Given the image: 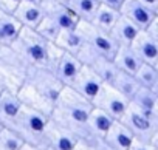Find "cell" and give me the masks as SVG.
Listing matches in <instances>:
<instances>
[{
  "label": "cell",
  "mask_w": 158,
  "mask_h": 150,
  "mask_svg": "<svg viewBox=\"0 0 158 150\" xmlns=\"http://www.w3.org/2000/svg\"><path fill=\"white\" fill-rule=\"evenodd\" d=\"M119 13L132 23H135L139 30H147L156 16L155 11L149 10L147 6L139 3L138 0H124L119 8Z\"/></svg>",
  "instance_id": "5bb4252c"
},
{
  "label": "cell",
  "mask_w": 158,
  "mask_h": 150,
  "mask_svg": "<svg viewBox=\"0 0 158 150\" xmlns=\"http://www.w3.org/2000/svg\"><path fill=\"white\" fill-rule=\"evenodd\" d=\"M152 121H153V124H155V127H156V130H158V104H156V107H155V110H153Z\"/></svg>",
  "instance_id": "74e56055"
},
{
  "label": "cell",
  "mask_w": 158,
  "mask_h": 150,
  "mask_svg": "<svg viewBox=\"0 0 158 150\" xmlns=\"http://www.w3.org/2000/svg\"><path fill=\"white\" fill-rule=\"evenodd\" d=\"M22 150H42V148H37V147H33V145H28V144H25Z\"/></svg>",
  "instance_id": "f35d334b"
},
{
  "label": "cell",
  "mask_w": 158,
  "mask_h": 150,
  "mask_svg": "<svg viewBox=\"0 0 158 150\" xmlns=\"http://www.w3.org/2000/svg\"><path fill=\"white\" fill-rule=\"evenodd\" d=\"M104 141L113 148V150H129L132 142L135 141L133 133L119 121H115L107 135L104 136Z\"/></svg>",
  "instance_id": "ac0fdd59"
},
{
  "label": "cell",
  "mask_w": 158,
  "mask_h": 150,
  "mask_svg": "<svg viewBox=\"0 0 158 150\" xmlns=\"http://www.w3.org/2000/svg\"><path fill=\"white\" fill-rule=\"evenodd\" d=\"M28 67L30 65L27 63V60L10 45L0 48V87L2 90L17 93L27 78Z\"/></svg>",
  "instance_id": "5b68a950"
},
{
  "label": "cell",
  "mask_w": 158,
  "mask_h": 150,
  "mask_svg": "<svg viewBox=\"0 0 158 150\" xmlns=\"http://www.w3.org/2000/svg\"><path fill=\"white\" fill-rule=\"evenodd\" d=\"M23 104L19 99L17 93L5 91L0 96V125L2 127H11L14 121L17 119Z\"/></svg>",
  "instance_id": "2e32d148"
},
{
  "label": "cell",
  "mask_w": 158,
  "mask_h": 150,
  "mask_svg": "<svg viewBox=\"0 0 158 150\" xmlns=\"http://www.w3.org/2000/svg\"><path fill=\"white\" fill-rule=\"evenodd\" d=\"M22 25L16 20L11 13L0 10V45H11L13 40L17 37Z\"/></svg>",
  "instance_id": "7402d4cb"
},
{
  "label": "cell",
  "mask_w": 158,
  "mask_h": 150,
  "mask_svg": "<svg viewBox=\"0 0 158 150\" xmlns=\"http://www.w3.org/2000/svg\"><path fill=\"white\" fill-rule=\"evenodd\" d=\"M2 93H3V90H2V87H0V96H2Z\"/></svg>",
  "instance_id": "7bdbcfd3"
},
{
  "label": "cell",
  "mask_w": 158,
  "mask_h": 150,
  "mask_svg": "<svg viewBox=\"0 0 158 150\" xmlns=\"http://www.w3.org/2000/svg\"><path fill=\"white\" fill-rule=\"evenodd\" d=\"M54 2H62V3H65V2H67V0H54Z\"/></svg>",
  "instance_id": "b9f144b4"
},
{
  "label": "cell",
  "mask_w": 158,
  "mask_h": 150,
  "mask_svg": "<svg viewBox=\"0 0 158 150\" xmlns=\"http://www.w3.org/2000/svg\"><path fill=\"white\" fill-rule=\"evenodd\" d=\"M155 67H156V70H158V60H156V63H155Z\"/></svg>",
  "instance_id": "ee69618b"
},
{
  "label": "cell",
  "mask_w": 158,
  "mask_h": 150,
  "mask_svg": "<svg viewBox=\"0 0 158 150\" xmlns=\"http://www.w3.org/2000/svg\"><path fill=\"white\" fill-rule=\"evenodd\" d=\"M95 139V138H93ZM90 139V141H82V139H77V144L74 147V150H99L95 144V141Z\"/></svg>",
  "instance_id": "1f68e13d"
},
{
  "label": "cell",
  "mask_w": 158,
  "mask_h": 150,
  "mask_svg": "<svg viewBox=\"0 0 158 150\" xmlns=\"http://www.w3.org/2000/svg\"><path fill=\"white\" fill-rule=\"evenodd\" d=\"M25 145L23 139L11 128H0V150H22Z\"/></svg>",
  "instance_id": "f1b7e54d"
},
{
  "label": "cell",
  "mask_w": 158,
  "mask_h": 150,
  "mask_svg": "<svg viewBox=\"0 0 158 150\" xmlns=\"http://www.w3.org/2000/svg\"><path fill=\"white\" fill-rule=\"evenodd\" d=\"M146 31H147V33H149V34L158 42V17H156V16H155V19L152 20V23L149 25V28H147Z\"/></svg>",
  "instance_id": "836d02e7"
},
{
  "label": "cell",
  "mask_w": 158,
  "mask_h": 150,
  "mask_svg": "<svg viewBox=\"0 0 158 150\" xmlns=\"http://www.w3.org/2000/svg\"><path fill=\"white\" fill-rule=\"evenodd\" d=\"M155 14H156V17H158V8H156V11H155Z\"/></svg>",
  "instance_id": "f6af8a7d"
},
{
  "label": "cell",
  "mask_w": 158,
  "mask_h": 150,
  "mask_svg": "<svg viewBox=\"0 0 158 150\" xmlns=\"http://www.w3.org/2000/svg\"><path fill=\"white\" fill-rule=\"evenodd\" d=\"M22 2H28V3H36V5H42L44 0H22Z\"/></svg>",
  "instance_id": "ab89813d"
},
{
  "label": "cell",
  "mask_w": 158,
  "mask_h": 150,
  "mask_svg": "<svg viewBox=\"0 0 158 150\" xmlns=\"http://www.w3.org/2000/svg\"><path fill=\"white\" fill-rule=\"evenodd\" d=\"M150 144L158 150V130H155V133H153V136L150 138Z\"/></svg>",
  "instance_id": "8d00e7d4"
},
{
  "label": "cell",
  "mask_w": 158,
  "mask_h": 150,
  "mask_svg": "<svg viewBox=\"0 0 158 150\" xmlns=\"http://www.w3.org/2000/svg\"><path fill=\"white\" fill-rule=\"evenodd\" d=\"M102 85H104V82L101 81V78L98 74L92 68H89L87 65H82L81 71L77 73V76L74 78V81L68 87L73 88L81 96H84L85 99L93 101L98 96V93L101 91Z\"/></svg>",
  "instance_id": "8fae6325"
},
{
  "label": "cell",
  "mask_w": 158,
  "mask_h": 150,
  "mask_svg": "<svg viewBox=\"0 0 158 150\" xmlns=\"http://www.w3.org/2000/svg\"><path fill=\"white\" fill-rule=\"evenodd\" d=\"M124 0H98L99 5H106V6H110V8H115V10H119Z\"/></svg>",
  "instance_id": "e575fe53"
},
{
  "label": "cell",
  "mask_w": 158,
  "mask_h": 150,
  "mask_svg": "<svg viewBox=\"0 0 158 150\" xmlns=\"http://www.w3.org/2000/svg\"><path fill=\"white\" fill-rule=\"evenodd\" d=\"M133 51L138 54V57L143 60V63H152L155 65L158 60V42L146 31L141 30L133 42L130 43Z\"/></svg>",
  "instance_id": "9a60e30c"
},
{
  "label": "cell",
  "mask_w": 158,
  "mask_h": 150,
  "mask_svg": "<svg viewBox=\"0 0 158 150\" xmlns=\"http://www.w3.org/2000/svg\"><path fill=\"white\" fill-rule=\"evenodd\" d=\"M60 50L70 53V54H77L81 51V48L85 45V40L81 34V31L77 30V26L74 30H68V31H60V34L57 36L56 42H54Z\"/></svg>",
  "instance_id": "603a6c76"
},
{
  "label": "cell",
  "mask_w": 158,
  "mask_h": 150,
  "mask_svg": "<svg viewBox=\"0 0 158 150\" xmlns=\"http://www.w3.org/2000/svg\"><path fill=\"white\" fill-rule=\"evenodd\" d=\"M153 93H155V95H156V98H158V84L153 87Z\"/></svg>",
  "instance_id": "60d3db41"
},
{
  "label": "cell",
  "mask_w": 158,
  "mask_h": 150,
  "mask_svg": "<svg viewBox=\"0 0 158 150\" xmlns=\"http://www.w3.org/2000/svg\"><path fill=\"white\" fill-rule=\"evenodd\" d=\"M77 30L81 31V34L85 40V45H89L93 51L113 59L119 45L115 42V39L110 36V33H106V31L93 26L90 22H84V20H79Z\"/></svg>",
  "instance_id": "ba28073f"
},
{
  "label": "cell",
  "mask_w": 158,
  "mask_h": 150,
  "mask_svg": "<svg viewBox=\"0 0 158 150\" xmlns=\"http://www.w3.org/2000/svg\"><path fill=\"white\" fill-rule=\"evenodd\" d=\"M130 104L133 107H136L138 110H141L143 113H146L147 116L152 118L153 110L158 104V98L153 93V90L146 88V87H139L138 91L133 95V98L130 99Z\"/></svg>",
  "instance_id": "d4e9b609"
},
{
  "label": "cell",
  "mask_w": 158,
  "mask_h": 150,
  "mask_svg": "<svg viewBox=\"0 0 158 150\" xmlns=\"http://www.w3.org/2000/svg\"><path fill=\"white\" fill-rule=\"evenodd\" d=\"M92 108V101L85 99L70 87H64L60 98L50 115V121L68 130L77 139L90 141L93 138L87 128V119Z\"/></svg>",
  "instance_id": "7a4b0ae2"
},
{
  "label": "cell",
  "mask_w": 158,
  "mask_h": 150,
  "mask_svg": "<svg viewBox=\"0 0 158 150\" xmlns=\"http://www.w3.org/2000/svg\"><path fill=\"white\" fill-rule=\"evenodd\" d=\"M64 87L65 85L48 68L30 65L27 78L19 88L17 96L23 105L50 116L60 98Z\"/></svg>",
  "instance_id": "6da1fadb"
},
{
  "label": "cell",
  "mask_w": 158,
  "mask_h": 150,
  "mask_svg": "<svg viewBox=\"0 0 158 150\" xmlns=\"http://www.w3.org/2000/svg\"><path fill=\"white\" fill-rule=\"evenodd\" d=\"M0 48H2V45H0Z\"/></svg>",
  "instance_id": "bcb514c9"
},
{
  "label": "cell",
  "mask_w": 158,
  "mask_h": 150,
  "mask_svg": "<svg viewBox=\"0 0 158 150\" xmlns=\"http://www.w3.org/2000/svg\"><path fill=\"white\" fill-rule=\"evenodd\" d=\"M76 144H77V138L73 133L56 125L51 121L48 122L42 150H74Z\"/></svg>",
  "instance_id": "4fadbf2b"
},
{
  "label": "cell",
  "mask_w": 158,
  "mask_h": 150,
  "mask_svg": "<svg viewBox=\"0 0 158 150\" xmlns=\"http://www.w3.org/2000/svg\"><path fill=\"white\" fill-rule=\"evenodd\" d=\"M121 13L119 10H115V8H110V6H106V5H99L96 13L93 14L90 23L106 33H110V30L113 28V25L116 23V20L119 19Z\"/></svg>",
  "instance_id": "cb8c5ba5"
},
{
  "label": "cell",
  "mask_w": 158,
  "mask_h": 150,
  "mask_svg": "<svg viewBox=\"0 0 158 150\" xmlns=\"http://www.w3.org/2000/svg\"><path fill=\"white\" fill-rule=\"evenodd\" d=\"M36 31L45 39V40H48V42H56V39H57V36L60 34V28L50 19V17H44L42 19V22L36 26Z\"/></svg>",
  "instance_id": "f546056e"
},
{
  "label": "cell",
  "mask_w": 158,
  "mask_h": 150,
  "mask_svg": "<svg viewBox=\"0 0 158 150\" xmlns=\"http://www.w3.org/2000/svg\"><path fill=\"white\" fill-rule=\"evenodd\" d=\"M119 122H123L133 133V136L141 141H150V138L156 130L152 118L143 113L141 110H138L136 107H133L132 104H129V108L121 116Z\"/></svg>",
  "instance_id": "30bf717a"
},
{
  "label": "cell",
  "mask_w": 158,
  "mask_h": 150,
  "mask_svg": "<svg viewBox=\"0 0 158 150\" xmlns=\"http://www.w3.org/2000/svg\"><path fill=\"white\" fill-rule=\"evenodd\" d=\"M13 16L16 17V20L27 28H33L36 30V26L42 22V19L45 17V11L42 8V5H36V3H28V2H20L16 10L13 11Z\"/></svg>",
  "instance_id": "e0dca14e"
},
{
  "label": "cell",
  "mask_w": 158,
  "mask_h": 150,
  "mask_svg": "<svg viewBox=\"0 0 158 150\" xmlns=\"http://www.w3.org/2000/svg\"><path fill=\"white\" fill-rule=\"evenodd\" d=\"M112 87H115V88H116L126 99H129V102H130V99L133 98V95L138 91V88H139L141 85H139V82L136 81L135 74H130V73H126V71H121V70H119V73L116 74V78H115Z\"/></svg>",
  "instance_id": "484cf974"
},
{
  "label": "cell",
  "mask_w": 158,
  "mask_h": 150,
  "mask_svg": "<svg viewBox=\"0 0 158 150\" xmlns=\"http://www.w3.org/2000/svg\"><path fill=\"white\" fill-rule=\"evenodd\" d=\"M0 128H2V125H0Z\"/></svg>",
  "instance_id": "7dc6e473"
},
{
  "label": "cell",
  "mask_w": 158,
  "mask_h": 150,
  "mask_svg": "<svg viewBox=\"0 0 158 150\" xmlns=\"http://www.w3.org/2000/svg\"><path fill=\"white\" fill-rule=\"evenodd\" d=\"M113 62L121 71H126L130 74H135L138 68L143 65V60L138 57V54L133 51L130 45H119L113 56Z\"/></svg>",
  "instance_id": "ffe728a7"
},
{
  "label": "cell",
  "mask_w": 158,
  "mask_h": 150,
  "mask_svg": "<svg viewBox=\"0 0 158 150\" xmlns=\"http://www.w3.org/2000/svg\"><path fill=\"white\" fill-rule=\"evenodd\" d=\"M135 78L141 87L153 90V87L158 84V70L152 63H143L135 73Z\"/></svg>",
  "instance_id": "83f0119b"
},
{
  "label": "cell",
  "mask_w": 158,
  "mask_h": 150,
  "mask_svg": "<svg viewBox=\"0 0 158 150\" xmlns=\"http://www.w3.org/2000/svg\"><path fill=\"white\" fill-rule=\"evenodd\" d=\"M48 40H45L36 30L22 26L17 37L13 40L10 45L17 54H20L28 65L34 67H45L48 62V48H50Z\"/></svg>",
  "instance_id": "277c9868"
},
{
  "label": "cell",
  "mask_w": 158,
  "mask_h": 150,
  "mask_svg": "<svg viewBox=\"0 0 158 150\" xmlns=\"http://www.w3.org/2000/svg\"><path fill=\"white\" fill-rule=\"evenodd\" d=\"M76 57L79 59V62H81L82 65H87L89 68H92L101 78V81L104 84L112 85L115 78H116V74L119 73V68L116 67L113 59L93 51L89 45H84L81 48V51L76 54Z\"/></svg>",
  "instance_id": "52a82bcc"
},
{
  "label": "cell",
  "mask_w": 158,
  "mask_h": 150,
  "mask_svg": "<svg viewBox=\"0 0 158 150\" xmlns=\"http://www.w3.org/2000/svg\"><path fill=\"white\" fill-rule=\"evenodd\" d=\"M93 107L106 111L107 115H110L115 121H119L121 116L126 113V110L129 108V99H126L115 87L104 84L101 91L98 93V96L92 101Z\"/></svg>",
  "instance_id": "9c48e42d"
},
{
  "label": "cell",
  "mask_w": 158,
  "mask_h": 150,
  "mask_svg": "<svg viewBox=\"0 0 158 150\" xmlns=\"http://www.w3.org/2000/svg\"><path fill=\"white\" fill-rule=\"evenodd\" d=\"M22 2V0H0V10H3L6 13H11L16 10V6Z\"/></svg>",
  "instance_id": "d6a6232c"
},
{
  "label": "cell",
  "mask_w": 158,
  "mask_h": 150,
  "mask_svg": "<svg viewBox=\"0 0 158 150\" xmlns=\"http://www.w3.org/2000/svg\"><path fill=\"white\" fill-rule=\"evenodd\" d=\"M65 3L77 16L79 20H84V22H90L99 6L98 0H67Z\"/></svg>",
  "instance_id": "4316f807"
},
{
  "label": "cell",
  "mask_w": 158,
  "mask_h": 150,
  "mask_svg": "<svg viewBox=\"0 0 158 150\" xmlns=\"http://www.w3.org/2000/svg\"><path fill=\"white\" fill-rule=\"evenodd\" d=\"M139 31L141 30L135 23H132L124 16H119V19L116 20V23L110 30V36L115 39V42L118 45H130Z\"/></svg>",
  "instance_id": "44dd1931"
},
{
  "label": "cell",
  "mask_w": 158,
  "mask_h": 150,
  "mask_svg": "<svg viewBox=\"0 0 158 150\" xmlns=\"http://www.w3.org/2000/svg\"><path fill=\"white\" fill-rule=\"evenodd\" d=\"M48 122H50V116L23 105L14 124L8 128L14 130L23 139L25 144L42 148L45 142V133H47Z\"/></svg>",
  "instance_id": "3957f363"
},
{
  "label": "cell",
  "mask_w": 158,
  "mask_h": 150,
  "mask_svg": "<svg viewBox=\"0 0 158 150\" xmlns=\"http://www.w3.org/2000/svg\"><path fill=\"white\" fill-rule=\"evenodd\" d=\"M129 150H156V148L150 144V141H141V139L135 138V141L132 142Z\"/></svg>",
  "instance_id": "4dcf8cb0"
},
{
  "label": "cell",
  "mask_w": 158,
  "mask_h": 150,
  "mask_svg": "<svg viewBox=\"0 0 158 150\" xmlns=\"http://www.w3.org/2000/svg\"><path fill=\"white\" fill-rule=\"evenodd\" d=\"M138 2L143 3L144 6H147L152 11H156V8H158V0H138Z\"/></svg>",
  "instance_id": "d590c367"
},
{
  "label": "cell",
  "mask_w": 158,
  "mask_h": 150,
  "mask_svg": "<svg viewBox=\"0 0 158 150\" xmlns=\"http://www.w3.org/2000/svg\"><path fill=\"white\" fill-rule=\"evenodd\" d=\"M47 68L65 87H68V85H71V82L77 76V73L81 71L82 63L79 62V59L74 54H70V53L60 50L56 43L51 42L50 48H48Z\"/></svg>",
  "instance_id": "8992f818"
},
{
  "label": "cell",
  "mask_w": 158,
  "mask_h": 150,
  "mask_svg": "<svg viewBox=\"0 0 158 150\" xmlns=\"http://www.w3.org/2000/svg\"><path fill=\"white\" fill-rule=\"evenodd\" d=\"M42 8L45 11V16L50 17L60 28V31L74 30L77 26V23H79L77 16L67 6V3L54 2V0H44Z\"/></svg>",
  "instance_id": "7c38bea8"
},
{
  "label": "cell",
  "mask_w": 158,
  "mask_h": 150,
  "mask_svg": "<svg viewBox=\"0 0 158 150\" xmlns=\"http://www.w3.org/2000/svg\"><path fill=\"white\" fill-rule=\"evenodd\" d=\"M113 122H115V119L110 115L93 107L90 115H89V119H87V128H89L92 138L104 139V136L107 135V132L113 125Z\"/></svg>",
  "instance_id": "d6986e66"
}]
</instances>
